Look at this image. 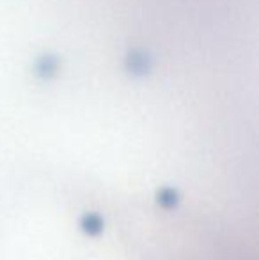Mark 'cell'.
Masks as SVG:
<instances>
[{
	"label": "cell",
	"mask_w": 259,
	"mask_h": 260,
	"mask_svg": "<svg viewBox=\"0 0 259 260\" xmlns=\"http://www.w3.org/2000/svg\"><path fill=\"white\" fill-rule=\"evenodd\" d=\"M153 67V61L146 51L141 48H133L126 55V69L132 76H146Z\"/></svg>",
	"instance_id": "1"
},
{
	"label": "cell",
	"mask_w": 259,
	"mask_h": 260,
	"mask_svg": "<svg viewBox=\"0 0 259 260\" xmlns=\"http://www.w3.org/2000/svg\"><path fill=\"white\" fill-rule=\"evenodd\" d=\"M57 67H59V59L55 55H50V53L39 57L36 61V65H34L39 78H52L57 73Z\"/></svg>",
	"instance_id": "2"
},
{
	"label": "cell",
	"mask_w": 259,
	"mask_h": 260,
	"mask_svg": "<svg viewBox=\"0 0 259 260\" xmlns=\"http://www.w3.org/2000/svg\"><path fill=\"white\" fill-rule=\"evenodd\" d=\"M84 225H85V228H87V232L89 234H98L99 230H101V227H103L101 218H98L96 214H89V216L85 218Z\"/></svg>",
	"instance_id": "3"
}]
</instances>
